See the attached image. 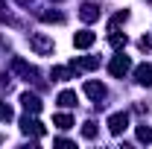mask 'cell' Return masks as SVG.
I'll return each mask as SVG.
<instances>
[{
    "label": "cell",
    "mask_w": 152,
    "mask_h": 149,
    "mask_svg": "<svg viewBox=\"0 0 152 149\" xmlns=\"http://www.w3.org/2000/svg\"><path fill=\"white\" fill-rule=\"evenodd\" d=\"M29 47L35 50L38 56H50V53H53V38L44 35V32H32V35H29Z\"/></svg>",
    "instance_id": "cell-1"
},
{
    "label": "cell",
    "mask_w": 152,
    "mask_h": 149,
    "mask_svg": "<svg viewBox=\"0 0 152 149\" xmlns=\"http://www.w3.org/2000/svg\"><path fill=\"white\" fill-rule=\"evenodd\" d=\"M129 70H132V61H129V56H123V53H120V56H114L111 64H108V73L117 76V79H120V76H126Z\"/></svg>",
    "instance_id": "cell-2"
},
{
    "label": "cell",
    "mask_w": 152,
    "mask_h": 149,
    "mask_svg": "<svg viewBox=\"0 0 152 149\" xmlns=\"http://www.w3.org/2000/svg\"><path fill=\"white\" fill-rule=\"evenodd\" d=\"M20 131H23V134H35V137H44V134H47V129L38 123L35 117H29V114L20 120Z\"/></svg>",
    "instance_id": "cell-3"
},
{
    "label": "cell",
    "mask_w": 152,
    "mask_h": 149,
    "mask_svg": "<svg viewBox=\"0 0 152 149\" xmlns=\"http://www.w3.org/2000/svg\"><path fill=\"white\" fill-rule=\"evenodd\" d=\"M126 126H129V114L126 111H117V114L108 117V131H111V134H123Z\"/></svg>",
    "instance_id": "cell-4"
},
{
    "label": "cell",
    "mask_w": 152,
    "mask_h": 149,
    "mask_svg": "<svg viewBox=\"0 0 152 149\" xmlns=\"http://www.w3.org/2000/svg\"><path fill=\"white\" fill-rule=\"evenodd\" d=\"M12 70H15V73H20L23 79H26V82L38 79V70H35V67H29V64H26L23 58H12Z\"/></svg>",
    "instance_id": "cell-5"
},
{
    "label": "cell",
    "mask_w": 152,
    "mask_h": 149,
    "mask_svg": "<svg viewBox=\"0 0 152 149\" xmlns=\"http://www.w3.org/2000/svg\"><path fill=\"white\" fill-rule=\"evenodd\" d=\"M94 41H96V35L91 32V29H82V32H76V35H73V47H79V50H88Z\"/></svg>",
    "instance_id": "cell-6"
},
{
    "label": "cell",
    "mask_w": 152,
    "mask_h": 149,
    "mask_svg": "<svg viewBox=\"0 0 152 149\" xmlns=\"http://www.w3.org/2000/svg\"><path fill=\"white\" fill-rule=\"evenodd\" d=\"M134 79H137V85L152 88V64H137L134 67Z\"/></svg>",
    "instance_id": "cell-7"
},
{
    "label": "cell",
    "mask_w": 152,
    "mask_h": 149,
    "mask_svg": "<svg viewBox=\"0 0 152 149\" xmlns=\"http://www.w3.org/2000/svg\"><path fill=\"white\" fill-rule=\"evenodd\" d=\"M79 18L85 20V23H94L99 18V6L96 3H82V9H79Z\"/></svg>",
    "instance_id": "cell-8"
},
{
    "label": "cell",
    "mask_w": 152,
    "mask_h": 149,
    "mask_svg": "<svg viewBox=\"0 0 152 149\" xmlns=\"http://www.w3.org/2000/svg\"><path fill=\"white\" fill-rule=\"evenodd\" d=\"M20 102H23V108H26L29 114H38V111H41V99H38L35 93H29V91L20 93Z\"/></svg>",
    "instance_id": "cell-9"
},
{
    "label": "cell",
    "mask_w": 152,
    "mask_h": 149,
    "mask_svg": "<svg viewBox=\"0 0 152 149\" xmlns=\"http://www.w3.org/2000/svg\"><path fill=\"white\" fill-rule=\"evenodd\" d=\"M70 67H76V70H94V67H99V58L82 56V58H73V61H70Z\"/></svg>",
    "instance_id": "cell-10"
},
{
    "label": "cell",
    "mask_w": 152,
    "mask_h": 149,
    "mask_svg": "<svg viewBox=\"0 0 152 149\" xmlns=\"http://www.w3.org/2000/svg\"><path fill=\"white\" fill-rule=\"evenodd\" d=\"M85 93H88L91 99H96V102H99V99L105 96V85H102V82H94V79H91V82H85Z\"/></svg>",
    "instance_id": "cell-11"
},
{
    "label": "cell",
    "mask_w": 152,
    "mask_h": 149,
    "mask_svg": "<svg viewBox=\"0 0 152 149\" xmlns=\"http://www.w3.org/2000/svg\"><path fill=\"white\" fill-rule=\"evenodd\" d=\"M53 123H56V126H58L61 131L73 129V117H70V114H56V117H53Z\"/></svg>",
    "instance_id": "cell-12"
},
{
    "label": "cell",
    "mask_w": 152,
    "mask_h": 149,
    "mask_svg": "<svg viewBox=\"0 0 152 149\" xmlns=\"http://www.w3.org/2000/svg\"><path fill=\"white\" fill-rule=\"evenodd\" d=\"M58 105H61V108H73L76 105V93L73 91H61L58 93Z\"/></svg>",
    "instance_id": "cell-13"
},
{
    "label": "cell",
    "mask_w": 152,
    "mask_h": 149,
    "mask_svg": "<svg viewBox=\"0 0 152 149\" xmlns=\"http://www.w3.org/2000/svg\"><path fill=\"white\" fill-rule=\"evenodd\" d=\"M108 41H111V47H114V50H123V47L129 44V38H126V35H120L117 29H111V35H108Z\"/></svg>",
    "instance_id": "cell-14"
},
{
    "label": "cell",
    "mask_w": 152,
    "mask_h": 149,
    "mask_svg": "<svg viewBox=\"0 0 152 149\" xmlns=\"http://www.w3.org/2000/svg\"><path fill=\"white\" fill-rule=\"evenodd\" d=\"M53 79L56 82H67V79H73V73H70V67H53Z\"/></svg>",
    "instance_id": "cell-15"
},
{
    "label": "cell",
    "mask_w": 152,
    "mask_h": 149,
    "mask_svg": "<svg viewBox=\"0 0 152 149\" xmlns=\"http://www.w3.org/2000/svg\"><path fill=\"white\" fill-rule=\"evenodd\" d=\"M137 140L140 143H152V129L149 126H137Z\"/></svg>",
    "instance_id": "cell-16"
},
{
    "label": "cell",
    "mask_w": 152,
    "mask_h": 149,
    "mask_svg": "<svg viewBox=\"0 0 152 149\" xmlns=\"http://www.w3.org/2000/svg\"><path fill=\"white\" fill-rule=\"evenodd\" d=\"M41 20H47V23H61L64 15H61V12H41Z\"/></svg>",
    "instance_id": "cell-17"
},
{
    "label": "cell",
    "mask_w": 152,
    "mask_h": 149,
    "mask_svg": "<svg viewBox=\"0 0 152 149\" xmlns=\"http://www.w3.org/2000/svg\"><path fill=\"white\" fill-rule=\"evenodd\" d=\"M15 117V111H12V105H6V102H0V123H9Z\"/></svg>",
    "instance_id": "cell-18"
},
{
    "label": "cell",
    "mask_w": 152,
    "mask_h": 149,
    "mask_svg": "<svg viewBox=\"0 0 152 149\" xmlns=\"http://www.w3.org/2000/svg\"><path fill=\"white\" fill-rule=\"evenodd\" d=\"M82 134H85L88 140H91V137H96V123H85V126H82Z\"/></svg>",
    "instance_id": "cell-19"
},
{
    "label": "cell",
    "mask_w": 152,
    "mask_h": 149,
    "mask_svg": "<svg viewBox=\"0 0 152 149\" xmlns=\"http://www.w3.org/2000/svg\"><path fill=\"white\" fill-rule=\"evenodd\" d=\"M126 18H129V12H126V9H123V12H117V15H114V20H111V29H117V23H123Z\"/></svg>",
    "instance_id": "cell-20"
},
{
    "label": "cell",
    "mask_w": 152,
    "mask_h": 149,
    "mask_svg": "<svg viewBox=\"0 0 152 149\" xmlns=\"http://www.w3.org/2000/svg\"><path fill=\"white\" fill-rule=\"evenodd\" d=\"M140 47H143V50H152V35H143V38H140Z\"/></svg>",
    "instance_id": "cell-21"
}]
</instances>
